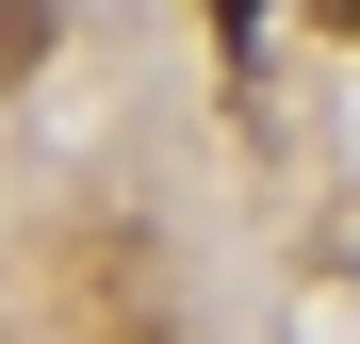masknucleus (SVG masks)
Here are the masks:
<instances>
[{
	"instance_id": "obj_1",
	"label": "nucleus",
	"mask_w": 360,
	"mask_h": 344,
	"mask_svg": "<svg viewBox=\"0 0 360 344\" xmlns=\"http://www.w3.org/2000/svg\"><path fill=\"white\" fill-rule=\"evenodd\" d=\"M213 33H262V0H213Z\"/></svg>"
},
{
	"instance_id": "obj_2",
	"label": "nucleus",
	"mask_w": 360,
	"mask_h": 344,
	"mask_svg": "<svg viewBox=\"0 0 360 344\" xmlns=\"http://www.w3.org/2000/svg\"><path fill=\"white\" fill-rule=\"evenodd\" d=\"M311 17H328V33H360V0H311Z\"/></svg>"
}]
</instances>
